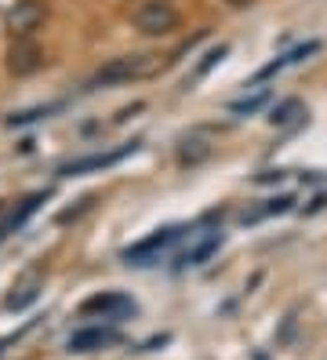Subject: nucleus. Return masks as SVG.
I'll use <instances>...</instances> for the list:
<instances>
[{
	"mask_svg": "<svg viewBox=\"0 0 327 360\" xmlns=\"http://www.w3.org/2000/svg\"><path fill=\"white\" fill-rule=\"evenodd\" d=\"M207 153H211V146H207V142H200V139H186V142H182V150H179V160H182V164H200Z\"/></svg>",
	"mask_w": 327,
	"mask_h": 360,
	"instance_id": "11",
	"label": "nucleus"
},
{
	"mask_svg": "<svg viewBox=\"0 0 327 360\" xmlns=\"http://www.w3.org/2000/svg\"><path fill=\"white\" fill-rule=\"evenodd\" d=\"M40 22H44V4L40 0H18V4L8 11V30L15 37H30Z\"/></svg>",
	"mask_w": 327,
	"mask_h": 360,
	"instance_id": "6",
	"label": "nucleus"
},
{
	"mask_svg": "<svg viewBox=\"0 0 327 360\" xmlns=\"http://www.w3.org/2000/svg\"><path fill=\"white\" fill-rule=\"evenodd\" d=\"M117 338L120 335L113 328H84V331L70 335V349L73 353H91V349H102V346H113Z\"/></svg>",
	"mask_w": 327,
	"mask_h": 360,
	"instance_id": "7",
	"label": "nucleus"
},
{
	"mask_svg": "<svg viewBox=\"0 0 327 360\" xmlns=\"http://www.w3.org/2000/svg\"><path fill=\"white\" fill-rule=\"evenodd\" d=\"M258 360H262V356H258Z\"/></svg>",
	"mask_w": 327,
	"mask_h": 360,
	"instance_id": "16",
	"label": "nucleus"
},
{
	"mask_svg": "<svg viewBox=\"0 0 327 360\" xmlns=\"http://www.w3.org/2000/svg\"><path fill=\"white\" fill-rule=\"evenodd\" d=\"M37 288H40V273H30V277L22 281L18 288H15L18 295H11V299H8V306H11V309H22L26 302H33V299H37Z\"/></svg>",
	"mask_w": 327,
	"mask_h": 360,
	"instance_id": "10",
	"label": "nucleus"
},
{
	"mask_svg": "<svg viewBox=\"0 0 327 360\" xmlns=\"http://www.w3.org/2000/svg\"><path fill=\"white\" fill-rule=\"evenodd\" d=\"M84 316H102V321H120V316L135 313V302L120 291H102V295H91L84 306H80Z\"/></svg>",
	"mask_w": 327,
	"mask_h": 360,
	"instance_id": "3",
	"label": "nucleus"
},
{
	"mask_svg": "<svg viewBox=\"0 0 327 360\" xmlns=\"http://www.w3.org/2000/svg\"><path fill=\"white\" fill-rule=\"evenodd\" d=\"M179 237H182V229H179V226H167V229H160V233H153V237H146L142 244L127 248L124 259H127L131 266H149V259L157 255V251H164L167 244H174Z\"/></svg>",
	"mask_w": 327,
	"mask_h": 360,
	"instance_id": "5",
	"label": "nucleus"
},
{
	"mask_svg": "<svg viewBox=\"0 0 327 360\" xmlns=\"http://www.w3.org/2000/svg\"><path fill=\"white\" fill-rule=\"evenodd\" d=\"M218 244H222V237H218V233H211V237H204L200 244H196V248H189L186 251V255H182V266H200L207 255H211V251H218Z\"/></svg>",
	"mask_w": 327,
	"mask_h": 360,
	"instance_id": "9",
	"label": "nucleus"
},
{
	"mask_svg": "<svg viewBox=\"0 0 327 360\" xmlns=\"http://www.w3.org/2000/svg\"><path fill=\"white\" fill-rule=\"evenodd\" d=\"M44 66V51L33 44L30 37H15L11 40V48H8V70L15 77H30Z\"/></svg>",
	"mask_w": 327,
	"mask_h": 360,
	"instance_id": "4",
	"label": "nucleus"
},
{
	"mask_svg": "<svg viewBox=\"0 0 327 360\" xmlns=\"http://www.w3.org/2000/svg\"><path fill=\"white\" fill-rule=\"evenodd\" d=\"M269 102V91L262 88L258 95H251V98H240V102H233V113H255V110H262V105Z\"/></svg>",
	"mask_w": 327,
	"mask_h": 360,
	"instance_id": "13",
	"label": "nucleus"
},
{
	"mask_svg": "<svg viewBox=\"0 0 327 360\" xmlns=\"http://www.w3.org/2000/svg\"><path fill=\"white\" fill-rule=\"evenodd\" d=\"M135 26L146 37H167L179 30V11H174L167 0H146L135 11Z\"/></svg>",
	"mask_w": 327,
	"mask_h": 360,
	"instance_id": "2",
	"label": "nucleus"
},
{
	"mask_svg": "<svg viewBox=\"0 0 327 360\" xmlns=\"http://www.w3.org/2000/svg\"><path fill=\"white\" fill-rule=\"evenodd\" d=\"M222 58H226V48H214V51H207V55H204V62L196 66V73H193V77H204V73L214 66V62H222Z\"/></svg>",
	"mask_w": 327,
	"mask_h": 360,
	"instance_id": "14",
	"label": "nucleus"
},
{
	"mask_svg": "<svg viewBox=\"0 0 327 360\" xmlns=\"http://www.w3.org/2000/svg\"><path fill=\"white\" fill-rule=\"evenodd\" d=\"M157 70H160L157 55H120V58H109L105 66L95 73V84H127V80L153 77Z\"/></svg>",
	"mask_w": 327,
	"mask_h": 360,
	"instance_id": "1",
	"label": "nucleus"
},
{
	"mask_svg": "<svg viewBox=\"0 0 327 360\" xmlns=\"http://www.w3.org/2000/svg\"><path fill=\"white\" fill-rule=\"evenodd\" d=\"M295 113H302V102L298 98H288V102H280L276 110H273V124H288V120H295Z\"/></svg>",
	"mask_w": 327,
	"mask_h": 360,
	"instance_id": "12",
	"label": "nucleus"
},
{
	"mask_svg": "<svg viewBox=\"0 0 327 360\" xmlns=\"http://www.w3.org/2000/svg\"><path fill=\"white\" fill-rule=\"evenodd\" d=\"M135 146H120V150H113V153H95V157H80V160H73V164H65L62 167V175H84V172H98V167H109V164H117L120 157H127Z\"/></svg>",
	"mask_w": 327,
	"mask_h": 360,
	"instance_id": "8",
	"label": "nucleus"
},
{
	"mask_svg": "<svg viewBox=\"0 0 327 360\" xmlns=\"http://www.w3.org/2000/svg\"><path fill=\"white\" fill-rule=\"evenodd\" d=\"M229 4H233V8H244V4H251V0H229Z\"/></svg>",
	"mask_w": 327,
	"mask_h": 360,
	"instance_id": "15",
	"label": "nucleus"
}]
</instances>
